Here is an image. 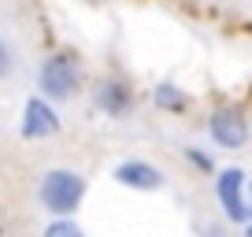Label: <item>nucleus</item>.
<instances>
[{
	"instance_id": "obj_1",
	"label": "nucleus",
	"mask_w": 252,
	"mask_h": 237,
	"mask_svg": "<svg viewBox=\"0 0 252 237\" xmlns=\"http://www.w3.org/2000/svg\"><path fill=\"white\" fill-rule=\"evenodd\" d=\"M86 193L89 182L74 167H48L37 178V204L48 211V219H74Z\"/></svg>"
},
{
	"instance_id": "obj_2",
	"label": "nucleus",
	"mask_w": 252,
	"mask_h": 237,
	"mask_svg": "<svg viewBox=\"0 0 252 237\" xmlns=\"http://www.w3.org/2000/svg\"><path fill=\"white\" fill-rule=\"evenodd\" d=\"M82 86V67L71 52H48L37 67V89L48 104L71 100Z\"/></svg>"
},
{
	"instance_id": "obj_3",
	"label": "nucleus",
	"mask_w": 252,
	"mask_h": 237,
	"mask_svg": "<svg viewBox=\"0 0 252 237\" xmlns=\"http://www.w3.org/2000/svg\"><path fill=\"white\" fill-rule=\"evenodd\" d=\"M245 182H249V174L241 167L215 171V200H219L226 222H234V226L252 222V204H249V193H245Z\"/></svg>"
},
{
	"instance_id": "obj_4",
	"label": "nucleus",
	"mask_w": 252,
	"mask_h": 237,
	"mask_svg": "<svg viewBox=\"0 0 252 237\" xmlns=\"http://www.w3.org/2000/svg\"><path fill=\"white\" fill-rule=\"evenodd\" d=\"M60 130H63V118L56 115V108L45 96H30L23 104V118H19V137L23 141H45Z\"/></svg>"
},
{
	"instance_id": "obj_5",
	"label": "nucleus",
	"mask_w": 252,
	"mask_h": 237,
	"mask_svg": "<svg viewBox=\"0 0 252 237\" xmlns=\"http://www.w3.org/2000/svg\"><path fill=\"white\" fill-rule=\"evenodd\" d=\"M111 182L134 193H156L167 185V174L149 159H123V163L111 167Z\"/></svg>"
},
{
	"instance_id": "obj_6",
	"label": "nucleus",
	"mask_w": 252,
	"mask_h": 237,
	"mask_svg": "<svg viewBox=\"0 0 252 237\" xmlns=\"http://www.w3.org/2000/svg\"><path fill=\"white\" fill-rule=\"evenodd\" d=\"M208 134H212V141L219 145V148H245L249 145V118L241 115V111H212V118H208Z\"/></svg>"
},
{
	"instance_id": "obj_7",
	"label": "nucleus",
	"mask_w": 252,
	"mask_h": 237,
	"mask_svg": "<svg viewBox=\"0 0 252 237\" xmlns=\"http://www.w3.org/2000/svg\"><path fill=\"white\" fill-rule=\"evenodd\" d=\"M93 104L108 118H126L130 108H134V93H130V86L123 78H100L93 89Z\"/></svg>"
},
{
	"instance_id": "obj_8",
	"label": "nucleus",
	"mask_w": 252,
	"mask_h": 237,
	"mask_svg": "<svg viewBox=\"0 0 252 237\" xmlns=\"http://www.w3.org/2000/svg\"><path fill=\"white\" fill-rule=\"evenodd\" d=\"M152 104H156L159 111H182L189 104L186 89H178L174 82H159L156 89H152Z\"/></svg>"
},
{
	"instance_id": "obj_9",
	"label": "nucleus",
	"mask_w": 252,
	"mask_h": 237,
	"mask_svg": "<svg viewBox=\"0 0 252 237\" xmlns=\"http://www.w3.org/2000/svg\"><path fill=\"white\" fill-rule=\"evenodd\" d=\"M41 237H89L74 219H48V226L41 230Z\"/></svg>"
},
{
	"instance_id": "obj_10",
	"label": "nucleus",
	"mask_w": 252,
	"mask_h": 237,
	"mask_svg": "<svg viewBox=\"0 0 252 237\" xmlns=\"http://www.w3.org/2000/svg\"><path fill=\"white\" fill-rule=\"evenodd\" d=\"M182 152H186V159H189L193 167H197L200 174H215V163H212V156H208V152H200L197 145H186Z\"/></svg>"
},
{
	"instance_id": "obj_11",
	"label": "nucleus",
	"mask_w": 252,
	"mask_h": 237,
	"mask_svg": "<svg viewBox=\"0 0 252 237\" xmlns=\"http://www.w3.org/2000/svg\"><path fill=\"white\" fill-rule=\"evenodd\" d=\"M11 67H15V56H11L8 41L0 37V78H8V74H11Z\"/></svg>"
},
{
	"instance_id": "obj_12",
	"label": "nucleus",
	"mask_w": 252,
	"mask_h": 237,
	"mask_svg": "<svg viewBox=\"0 0 252 237\" xmlns=\"http://www.w3.org/2000/svg\"><path fill=\"white\" fill-rule=\"evenodd\" d=\"M245 193H249V204H252V178L245 182Z\"/></svg>"
},
{
	"instance_id": "obj_13",
	"label": "nucleus",
	"mask_w": 252,
	"mask_h": 237,
	"mask_svg": "<svg viewBox=\"0 0 252 237\" xmlns=\"http://www.w3.org/2000/svg\"><path fill=\"white\" fill-rule=\"evenodd\" d=\"M241 230H245V237H252V222H245V226H241Z\"/></svg>"
}]
</instances>
